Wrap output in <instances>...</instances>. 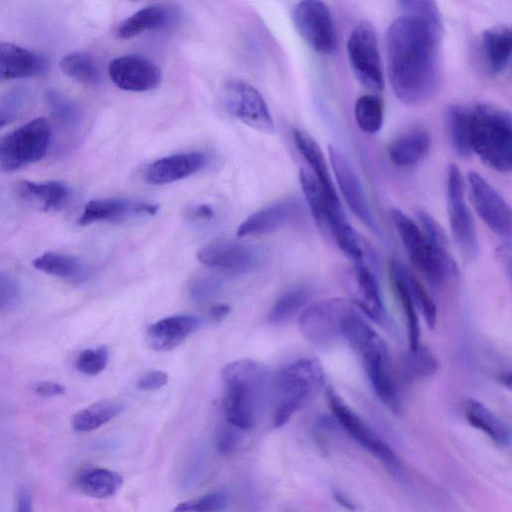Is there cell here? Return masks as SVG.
<instances>
[{"label": "cell", "instance_id": "obj_2", "mask_svg": "<svg viewBox=\"0 0 512 512\" xmlns=\"http://www.w3.org/2000/svg\"><path fill=\"white\" fill-rule=\"evenodd\" d=\"M343 339L359 356L379 399L392 411L398 412L400 400L387 345L356 309L348 315L344 323Z\"/></svg>", "mask_w": 512, "mask_h": 512}, {"label": "cell", "instance_id": "obj_10", "mask_svg": "<svg viewBox=\"0 0 512 512\" xmlns=\"http://www.w3.org/2000/svg\"><path fill=\"white\" fill-rule=\"evenodd\" d=\"M348 59L358 81L372 92H381L384 77L378 41L373 26L359 22L352 29L347 41Z\"/></svg>", "mask_w": 512, "mask_h": 512}, {"label": "cell", "instance_id": "obj_31", "mask_svg": "<svg viewBox=\"0 0 512 512\" xmlns=\"http://www.w3.org/2000/svg\"><path fill=\"white\" fill-rule=\"evenodd\" d=\"M445 127L450 144L460 157L468 158L471 147V108L462 104H452L445 111Z\"/></svg>", "mask_w": 512, "mask_h": 512}, {"label": "cell", "instance_id": "obj_26", "mask_svg": "<svg viewBox=\"0 0 512 512\" xmlns=\"http://www.w3.org/2000/svg\"><path fill=\"white\" fill-rule=\"evenodd\" d=\"M480 56L486 70L494 75L503 73L511 59L512 32L508 26L485 30L480 39Z\"/></svg>", "mask_w": 512, "mask_h": 512}, {"label": "cell", "instance_id": "obj_6", "mask_svg": "<svg viewBox=\"0 0 512 512\" xmlns=\"http://www.w3.org/2000/svg\"><path fill=\"white\" fill-rule=\"evenodd\" d=\"M323 381L322 366L312 358L298 359L283 368L275 379L273 425L278 428L286 424Z\"/></svg>", "mask_w": 512, "mask_h": 512}, {"label": "cell", "instance_id": "obj_45", "mask_svg": "<svg viewBox=\"0 0 512 512\" xmlns=\"http://www.w3.org/2000/svg\"><path fill=\"white\" fill-rule=\"evenodd\" d=\"M109 358L106 346L83 350L76 359V368L86 375H97L107 366Z\"/></svg>", "mask_w": 512, "mask_h": 512}, {"label": "cell", "instance_id": "obj_22", "mask_svg": "<svg viewBox=\"0 0 512 512\" xmlns=\"http://www.w3.org/2000/svg\"><path fill=\"white\" fill-rule=\"evenodd\" d=\"M160 206L156 203L131 201L123 198H101L89 201L78 218L79 225L102 221H117L131 214L155 215Z\"/></svg>", "mask_w": 512, "mask_h": 512}, {"label": "cell", "instance_id": "obj_12", "mask_svg": "<svg viewBox=\"0 0 512 512\" xmlns=\"http://www.w3.org/2000/svg\"><path fill=\"white\" fill-rule=\"evenodd\" d=\"M467 184L473 206L485 225L499 237L511 235V208L503 196L479 173L470 171Z\"/></svg>", "mask_w": 512, "mask_h": 512}, {"label": "cell", "instance_id": "obj_9", "mask_svg": "<svg viewBox=\"0 0 512 512\" xmlns=\"http://www.w3.org/2000/svg\"><path fill=\"white\" fill-rule=\"evenodd\" d=\"M446 194L453 239L466 258L475 259L479 253L478 234L465 200L464 179L455 164H450L447 169Z\"/></svg>", "mask_w": 512, "mask_h": 512}, {"label": "cell", "instance_id": "obj_35", "mask_svg": "<svg viewBox=\"0 0 512 512\" xmlns=\"http://www.w3.org/2000/svg\"><path fill=\"white\" fill-rule=\"evenodd\" d=\"M124 409L125 403L121 400H99L76 413L72 426L79 432L92 431L118 416Z\"/></svg>", "mask_w": 512, "mask_h": 512}, {"label": "cell", "instance_id": "obj_1", "mask_svg": "<svg viewBox=\"0 0 512 512\" xmlns=\"http://www.w3.org/2000/svg\"><path fill=\"white\" fill-rule=\"evenodd\" d=\"M442 31L402 15L386 35L388 79L395 96L408 106L429 102L441 81L439 44Z\"/></svg>", "mask_w": 512, "mask_h": 512}, {"label": "cell", "instance_id": "obj_39", "mask_svg": "<svg viewBox=\"0 0 512 512\" xmlns=\"http://www.w3.org/2000/svg\"><path fill=\"white\" fill-rule=\"evenodd\" d=\"M384 106L382 99L375 94L360 96L354 106V116L358 127L367 134L377 133L383 123Z\"/></svg>", "mask_w": 512, "mask_h": 512}, {"label": "cell", "instance_id": "obj_21", "mask_svg": "<svg viewBox=\"0 0 512 512\" xmlns=\"http://www.w3.org/2000/svg\"><path fill=\"white\" fill-rule=\"evenodd\" d=\"M207 163L201 152L173 154L151 163L144 172V179L152 185H163L189 177Z\"/></svg>", "mask_w": 512, "mask_h": 512}, {"label": "cell", "instance_id": "obj_7", "mask_svg": "<svg viewBox=\"0 0 512 512\" xmlns=\"http://www.w3.org/2000/svg\"><path fill=\"white\" fill-rule=\"evenodd\" d=\"M355 310L344 298L319 300L307 306L299 317V329L311 344L327 347L343 338L344 323Z\"/></svg>", "mask_w": 512, "mask_h": 512}, {"label": "cell", "instance_id": "obj_25", "mask_svg": "<svg viewBox=\"0 0 512 512\" xmlns=\"http://www.w3.org/2000/svg\"><path fill=\"white\" fill-rule=\"evenodd\" d=\"M17 193L30 207L44 211L62 209L70 198L69 187L61 181H21L17 185Z\"/></svg>", "mask_w": 512, "mask_h": 512}, {"label": "cell", "instance_id": "obj_38", "mask_svg": "<svg viewBox=\"0 0 512 512\" xmlns=\"http://www.w3.org/2000/svg\"><path fill=\"white\" fill-rule=\"evenodd\" d=\"M311 291L306 286H295L285 291L270 310L268 321L278 325L290 320L309 301Z\"/></svg>", "mask_w": 512, "mask_h": 512}, {"label": "cell", "instance_id": "obj_3", "mask_svg": "<svg viewBox=\"0 0 512 512\" xmlns=\"http://www.w3.org/2000/svg\"><path fill=\"white\" fill-rule=\"evenodd\" d=\"M223 410L229 424L247 430L255 424L264 396L265 373L251 359L228 364L222 371Z\"/></svg>", "mask_w": 512, "mask_h": 512}, {"label": "cell", "instance_id": "obj_13", "mask_svg": "<svg viewBox=\"0 0 512 512\" xmlns=\"http://www.w3.org/2000/svg\"><path fill=\"white\" fill-rule=\"evenodd\" d=\"M225 104L236 118L253 129L273 132L274 122L261 93L242 80H230L224 86Z\"/></svg>", "mask_w": 512, "mask_h": 512}, {"label": "cell", "instance_id": "obj_50", "mask_svg": "<svg viewBox=\"0 0 512 512\" xmlns=\"http://www.w3.org/2000/svg\"><path fill=\"white\" fill-rule=\"evenodd\" d=\"M167 382V373L160 370H153L141 376L137 382V387L142 391H153L165 386Z\"/></svg>", "mask_w": 512, "mask_h": 512}, {"label": "cell", "instance_id": "obj_14", "mask_svg": "<svg viewBox=\"0 0 512 512\" xmlns=\"http://www.w3.org/2000/svg\"><path fill=\"white\" fill-rule=\"evenodd\" d=\"M327 396L333 415L352 439L382 463L391 467L398 465L393 449L362 418L333 391Z\"/></svg>", "mask_w": 512, "mask_h": 512}, {"label": "cell", "instance_id": "obj_17", "mask_svg": "<svg viewBox=\"0 0 512 512\" xmlns=\"http://www.w3.org/2000/svg\"><path fill=\"white\" fill-rule=\"evenodd\" d=\"M205 266L228 274H241L252 270L258 261L256 250L232 240H216L204 245L197 253Z\"/></svg>", "mask_w": 512, "mask_h": 512}, {"label": "cell", "instance_id": "obj_16", "mask_svg": "<svg viewBox=\"0 0 512 512\" xmlns=\"http://www.w3.org/2000/svg\"><path fill=\"white\" fill-rule=\"evenodd\" d=\"M108 73L118 88L131 92L154 90L162 80L161 70L153 61L133 54L112 60Z\"/></svg>", "mask_w": 512, "mask_h": 512}, {"label": "cell", "instance_id": "obj_18", "mask_svg": "<svg viewBox=\"0 0 512 512\" xmlns=\"http://www.w3.org/2000/svg\"><path fill=\"white\" fill-rule=\"evenodd\" d=\"M348 287L353 304L375 322H386L387 313L380 288L370 266L353 264L348 277Z\"/></svg>", "mask_w": 512, "mask_h": 512}, {"label": "cell", "instance_id": "obj_30", "mask_svg": "<svg viewBox=\"0 0 512 512\" xmlns=\"http://www.w3.org/2000/svg\"><path fill=\"white\" fill-rule=\"evenodd\" d=\"M464 414L471 426L481 430L495 444L500 447L509 446L510 427L483 403L476 399H468L464 404Z\"/></svg>", "mask_w": 512, "mask_h": 512}, {"label": "cell", "instance_id": "obj_42", "mask_svg": "<svg viewBox=\"0 0 512 512\" xmlns=\"http://www.w3.org/2000/svg\"><path fill=\"white\" fill-rule=\"evenodd\" d=\"M403 15L420 19L442 31V21L435 0H397Z\"/></svg>", "mask_w": 512, "mask_h": 512}, {"label": "cell", "instance_id": "obj_19", "mask_svg": "<svg viewBox=\"0 0 512 512\" xmlns=\"http://www.w3.org/2000/svg\"><path fill=\"white\" fill-rule=\"evenodd\" d=\"M301 212V203L296 198L278 201L250 215L238 227L237 235L243 237L277 231L298 218Z\"/></svg>", "mask_w": 512, "mask_h": 512}, {"label": "cell", "instance_id": "obj_27", "mask_svg": "<svg viewBox=\"0 0 512 512\" xmlns=\"http://www.w3.org/2000/svg\"><path fill=\"white\" fill-rule=\"evenodd\" d=\"M431 141L427 130L410 129L389 143L387 147L389 160L398 167H412L427 156L431 148Z\"/></svg>", "mask_w": 512, "mask_h": 512}, {"label": "cell", "instance_id": "obj_34", "mask_svg": "<svg viewBox=\"0 0 512 512\" xmlns=\"http://www.w3.org/2000/svg\"><path fill=\"white\" fill-rule=\"evenodd\" d=\"M399 264V261L395 259L392 260L389 265V273L395 293L401 304L406 319L409 338V350H414L420 344V324L417 308L402 277Z\"/></svg>", "mask_w": 512, "mask_h": 512}, {"label": "cell", "instance_id": "obj_57", "mask_svg": "<svg viewBox=\"0 0 512 512\" xmlns=\"http://www.w3.org/2000/svg\"><path fill=\"white\" fill-rule=\"evenodd\" d=\"M500 382L504 385H506L509 389L511 386V374L510 372L504 373L503 375L499 376Z\"/></svg>", "mask_w": 512, "mask_h": 512}, {"label": "cell", "instance_id": "obj_46", "mask_svg": "<svg viewBox=\"0 0 512 512\" xmlns=\"http://www.w3.org/2000/svg\"><path fill=\"white\" fill-rule=\"evenodd\" d=\"M26 99V92L20 88H14L0 96V129L18 116Z\"/></svg>", "mask_w": 512, "mask_h": 512}, {"label": "cell", "instance_id": "obj_23", "mask_svg": "<svg viewBox=\"0 0 512 512\" xmlns=\"http://www.w3.org/2000/svg\"><path fill=\"white\" fill-rule=\"evenodd\" d=\"M202 325L196 315L181 314L163 318L147 329V342L155 351H169L181 344Z\"/></svg>", "mask_w": 512, "mask_h": 512}, {"label": "cell", "instance_id": "obj_4", "mask_svg": "<svg viewBox=\"0 0 512 512\" xmlns=\"http://www.w3.org/2000/svg\"><path fill=\"white\" fill-rule=\"evenodd\" d=\"M391 221L413 267L433 289L442 288L458 276L449 248L435 247L420 225L399 209H391Z\"/></svg>", "mask_w": 512, "mask_h": 512}, {"label": "cell", "instance_id": "obj_24", "mask_svg": "<svg viewBox=\"0 0 512 512\" xmlns=\"http://www.w3.org/2000/svg\"><path fill=\"white\" fill-rule=\"evenodd\" d=\"M178 17V11L170 5H150L123 20L116 27L115 36L128 40L146 32L167 29L177 22Z\"/></svg>", "mask_w": 512, "mask_h": 512}, {"label": "cell", "instance_id": "obj_8", "mask_svg": "<svg viewBox=\"0 0 512 512\" xmlns=\"http://www.w3.org/2000/svg\"><path fill=\"white\" fill-rule=\"evenodd\" d=\"M52 128L45 118H36L21 126L0 141V165L14 171L35 163L46 154Z\"/></svg>", "mask_w": 512, "mask_h": 512}, {"label": "cell", "instance_id": "obj_32", "mask_svg": "<svg viewBox=\"0 0 512 512\" xmlns=\"http://www.w3.org/2000/svg\"><path fill=\"white\" fill-rule=\"evenodd\" d=\"M330 237L353 264H366L372 268L376 262L375 253L367 241L347 222L339 221L333 227Z\"/></svg>", "mask_w": 512, "mask_h": 512}, {"label": "cell", "instance_id": "obj_49", "mask_svg": "<svg viewBox=\"0 0 512 512\" xmlns=\"http://www.w3.org/2000/svg\"><path fill=\"white\" fill-rule=\"evenodd\" d=\"M236 426L229 424L220 429L217 435L216 448L222 455L232 454L238 447L240 435Z\"/></svg>", "mask_w": 512, "mask_h": 512}, {"label": "cell", "instance_id": "obj_54", "mask_svg": "<svg viewBox=\"0 0 512 512\" xmlns=\"http://www.w3.org/2000/svg\"><path fill=\"white\" fill-rule=\"evenodd\" d=\"M189 215L193 220H210L214 216V210L209 205L200 204L193 206L189 211Z\"/></svg>", "mask_w": 512, "mask_h": 512}, {"label": "cell", "instance_id": "obj_29", "mask_svg": "<svg viewBox=\"0 0 512 512\" xmlns=\"http://www.w3.org/2000/svg\"><path fill=\"white\" fill-rule=\"evenodd\" d=\"M293 138L298 151L308 163L311 173L324 192L333 202L341 204L328 170L325 155L317 141L307 132L299 129L294 130Z\"/></svg>", "mask_w": 512, "mask_h": 512}, {"label": "cell", "instance_id": "obj_36", "mask_svg": "<svg viewBox=\"0 0 512 512\" xmlns=\"http://www.w3.org/2000/svg\"><path fill=\"white\" fill-rule=\"evenodd\" d=\"M123 484V478L117 472L96 468L82 474L78 486L85 495L104 499L115 495Z\"/></svg>", "mask_w": 512, "mask_h": 512}, {"label": "cell", "instance_id": "obj_51", "mask_svg": "<svg viewBox=\"0 0 512 512\" xmlns=\"http://www.w3.org/2000/svg\"><path fill=\"white\" fill-rule=\"evenodd\" d=\"M34 390L38 395L53 397L63 394L65 392V387L57 382L42 381L35 385Z\"/></svg>", "mask_w": 512, "mask_h": 512}, {"label": "cell", "instance_id": "obj_56", "mask_svg": "<svg viewBox=\"0 0 512 512\" xmlns=\"http://www.w3.org/2000/svg\"><path fill=\"white\" fill-rule=\"evenodd\" d=\"M334 496H335L336 501L339 504L345 506L348 509H354V505L348 499H346L343 495L336 493Z\"/></svg>", "mask_w": 512, "mask_h": 512}, {"label": "cell", "instance_id": "obj_20", "mask_svg": "<svg viewBox=\"0 0 512 512\" xmlns=\"http://www.w3.org/2000/svg\"><path fill=\"white\" fill-rule=\"evenodd\" d=\"M299 180L307 205L316 225L330 236L335 224L346 220L341 204L333 202L310 170L302 168Z\"/></svg>", "mask_w": 512, "mask_h": 512}, {"label": "cell", "instance_id": "obj_15", "mask_svg": "<svg viewBox=\"0 0 512 512\" xmlns=\"http://www.w3.org/2000/svg\"><path fill=\"white\" fill-rule=\"evenodd\" d=\"M329 159L339 190L352 213L369 229L377 231L361 181L347 156L337 147L329 146Z\"/></svg>", "mask_w": 512, "mask_h": 512}, {"label": "cell", "instance_id": "obj_28", "mask_svg": "<svg viewBox=\"0 0 512 512\" xmlns=\"http://www.w3.org/2000/svg\"><path fill=\"white\" fill-rule=\"evenodd\" d=\"M44 67L45 62L38 54L13 43H0V79L31 77Z\"/></svg>", "mask_w": 512, "mask_h": 512}, {"label": "cell", "instance_id": "obj_52", "mask_svg": "<svg viewBox=\"0 0 512 512\" xmlns=\"http://www.w3.org/2000/svg\"><path fill=\"white\" fill-rule=\"evenodd\" d=\"M498 262L505 269L507 275L511 276V246L509 242H505L497 248L496 251Z\"/></svg>", "mask_w": 512, "mask_h": 512}, {"label": "cell", "instance_id": "obj_40", "mask_svg": "<svg viewBox=\"0 0 512 512\" xmlns=\"http://www.w3.org/2000/svg\"><path fill=\"white\" fill-rule=\"evenodd\" d=\"M399 266L417 310L424 317L428 327L434 328L437 321V310L432 297L418 278L405 265L400 262Z\"/></svg>", "mask_w": 512, "mask_h": 512}, {"label": "cell", "instance_id": "obj_11", "mask_svg": "<svg viewBox=\"0 0 512 512\" xmlns=\"http://www.w3.org/2000/svg\"><path fill=\"white\" fill-rule=\"evenodd\" d=\"M292 19L302 39L316 52L332 53L337 45L336 29L329 7L322 0H300Z\"/></svg>", "mask_w": 512, "mask_h": 512}, {"label": "cell", "instance_id": "obj_37", "mask_svg": "<svg viewBox=\"0 0 512 512\" xmlns=\"http://www.w3.org/2000/svg\"><path fill=\"white\" fill-rule=\"evenodd\" d=\"M61 71L75 81L95 86L100 82V72L93 57L83 51L66 54L60 61Z\"/></svg>", "mask_w": 512, "mask_h": 512}, {"label": "cell", "instance_id": "obj_58", "mask_svg": "<svg viewBox=\"0 0 512 512\" xmlns=\"http://www.w3.org/2000/svg\"><path fill=\"white\" fill-rule=\"evenodd\" d=\"M131 1H136V0H131Z\"/></svg>", "mask_w": 512, "mask_h": 512}, {"label": "cell", "instance_id": "obj_41", "mask_svg": "<svg viewBox=\"0 0 512 512\" xmlns=\"http://www.w3.org/2000/svg\"><path fill=\"white\" fill-rule=\"evenodd\" d=\"M437 369V359L427 347L419 344L416 349L409 350V354L405 359V371L408 378L430 377Z\"/></svg>", "mask_w": 512, "mask_h": 512}, {"label": "cell", "instance_id": "obj_5", "mask_svg": "<svg viewBox=\"0 0 512 512\" xmlns=\"http://www.w3.org/2000/svg\"><path fill=\"white\" fill-rule=\"evenodd\" d=\"M471 147L484 164L500 173L512 168V122L510 113L492 104L471 108Z\"/></svg>", "mask_w": 512, "mask_h": 512}, {"label": "cell", "instance_id": "obj_55", "mask_svg": "<svg viewBox=\"0 0 512 512\" xmlns=\"http://www.w3.org/2000/svg\"><path fill=\"white\" fill-rule=\"evenodd\" d=\"M231 308L227 304H217L210 308L209 316L214 321L224 319L230 312Z\"/></svg>", "mask_w": 512, "mask_h": 512}, {"label": "cell", "instance_id": "obj_47", "mask_svg": "<svg viewBox=\"0 0 512 512\" xmlns=\"http://www.w3.org/2000/svg\"><path fill=\"white\" fill-rule=\"evenodd\" d=\"M21 299V286L9 273H0V312L15 307Z\"/></svg>", "mask_w": 512, "mask_h": 512}, {"label": "cell", "instance_id": "obj_48", "mask_svg": "<svg viewBox=\"0 0 512 512\" xmlns=\"http://www.w3.org/2000/svg\"><path fill=\"white\" fill-rule=\"evenodd\" d=\"M222 287V281L214 276H204L194 280L189 287L190 298L197 302H205L215 296Z\"/></svg>", "mask_w": 512, "mask_h": 512}, {"label": "cell", "instance_id": "obj_53", "mask_svg": "<svg viewBox=\"0 0 512 512\" xmlns=\"http://www.w3.org/2000/svg\"><path fill=\"white\" fill-rule=\"evenodd\" d=\"M18 512H30L32 510V495L26 487H21L16 496Z\"/></svg>", "mask_w": 512, "mask_h": 512}, {"label": "cell", "instance_id": "obj_44", "mask_svg": "<svg viewBox=\"0 0 512 512\" xmlns=\"http://www.w3.org/2000/svg\"><path fill=\"white\" fill-rule=\"evenodd\" d=\"M227 504L228 496L224 491H213L197 499L181 502L173 509V511L217 512L224 510Z\"/></svg>", "mask_w": 512, "mask_h": 512}, {"label": "cell", "instance_id": "obj_43", "mask_svg": "<svg viewBox=\"0 0 512 512\" xmlns=\"http://www.w3.org/2000/svg\"><path fill=\"white\" fill-rule=\"evenodd\" d=\"M46 99L54 116L62 125L73 127L79 123L80 111L70 99L57 91L47 92Z\"/></svg>", "mask_w": 512, "mask_h": 512}, {"label": "cell", "instance_id": "obj_33", "mask_svg": "<svg viewBox=\"0 0 512 512\" xmlns=\"http://www.w3.org/2000/svg\"><path fill=\"white\" fill-rule=\"evenodd\" d=\"M33 266L72 282H81L89 276V268L80 258L65 253L46 252L34 259Z\"/></svg>", "mask_w": 512, "mask_h": 512}]
</instances>
